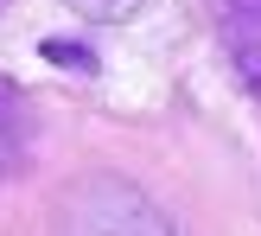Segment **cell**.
<instances>
[{
	"instance_id": "cell-1",
	"label": "cell",
	"mask_w": 261,
	"mask_h": 236,
	"mask_svg": "<svg viewBox=\"0 0 261 236\" xmlns=\"http://www.w3.org/2000/svg\"><path fill=\"white\" fill-rule=\"evenodd\" d=\"M58 236H166V217L140 198L127 179L96 173L89 185L70 192L64 204V230Z\"/></svg>"
},
{
	"instance_id": "cell-2",
	"label": "cell",
	"mask_w": 261,
	"mask_h": 236,
	"mask_svg": "<svg viewBox=\"0 0 261 236\" xmlns=\"http://www.w3.org/2000/svg\"><path fill=\"white\" fill-rule=\"evenodd\" d=\"M32 153V122H25V102L0 83V179H13Z\"/></svg>"
},
{
	"instance_id": "cell-3",
	"label": "cell",
	"mask_w": 261,
	"mask_h": 236,
	"mask_svg": "<svg viewBox=\"0 0 261 236\" xmlns=\"http://www.w3.org/2000/svg\"><path fill=\"white\" fill-rule=\"evenodd\" d=\"M64 7H76L83 19H134L147 0H64Z\"/></svg>"
},
{
	"instance_id": "cell-4",
	"label": "cell",
	"mask_w": 261,
	"mask_h": 236,
	"mask_svg": "<svg viewBox=\"0 0 261 236\" xmlns=\"http://www.w3.org/2000/svg\"><path fill=\"white\" fill-rule=\"evenodd\" d=\"M45 64H70V70H96V58H89L83 45H70V38H45Z\"/></svg>"
},
{
	"instance_id": "cell-5",
	"label": "cell",
	"mask_w": 261,
	"mask_h": 236,
	"mask_svg": "<svg viewBox=\"0 0 261 236\" xmlns=\"http://www.w3.org/2000/svg\"><path fill=\"white\" fill-rule=\"evenodd\" d=\"M229 45H236V64H242V77L261 89V45H249V32L242 26H229Z\"/></svg>"
},
{
	"instance_id": "cell-6",
	"label": "cell",
	"mask_w": 261,
	"mask_h": 236,
	"mask_svg": "<svg viewBox=\"0 0 261 236\" xmlns=\"http://www.w3.org/2000/svg\"><path fill=\"white\" fill-rule=\"evenodd\" d=\"M229 7H236L242 19H255V26H261V0H229Z\"/></svg>"
}]
</instances>
